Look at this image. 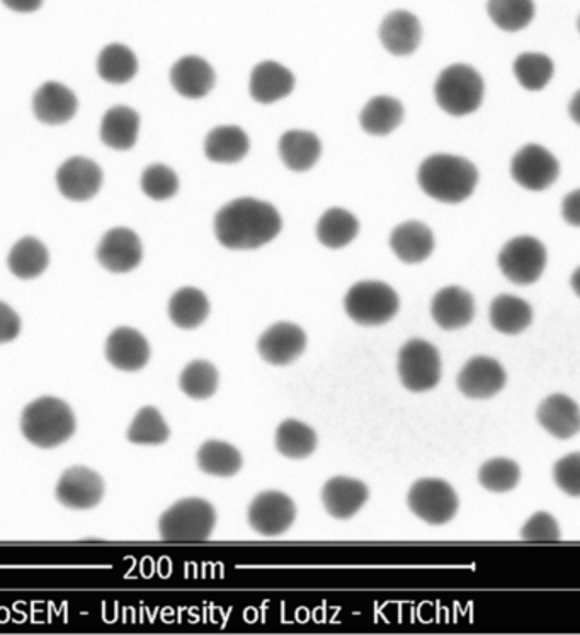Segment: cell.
<instances>
[{"label": "cell", "instance_id": "1", "mask_svg": "<svg viewBox=\"0 0 580 635\" xmlns=\"http://www.w3.org/2000/svg\"><path fill=\"white\" fill-rule=\"evenodd\" d=\"M283 229L277 209L255 199H237L215 217V236L231 251H252L276 239Z\"/></svg>", "mask_w": 580, "mask_h": 635}, {"label": "cell", "instance_id": "2", "mask_svg": "<svg viewBox=\"0 0 580 635\" xmlns=\"http://www.w3.org/2000/svg\"><path fill=\"white\" fill-rule=\"evenodd\" d=\"M418 181L429 199L456 205L474 194L478 183V171L465 157L436 154L422 162Z\"/></svg>", "mask_w": 580, "mask_h": 635}, {"label": "cell", "instance_id": "3", "mask_svg": "<svg viewBox=\"0 0 580 635\" xmlns=\"http://www.w3.org/2000/svg\"><path fill=\"white\" fill-rule=\"evenodd\" d=\"M21 430L33 445L55 449L76 433V416L64 400L42 397L24 407Z\"/></svg>", "mask_w": 580, "mask_h": 635}, {"label": "cell", "instance_id": "4", "mask_svg": "<svg viewBox=\"0 0 580 635\" xmlns=\"http://www.w3.org/2000/svg\"><path fill=\"white\" fill-rule=\"evenodd\" d=\"M482 77L474 67L465 64L450 65L437 77L434 86L436 103L444 113L452 116H467L475 113L484 101Z\"/></svg>", "mask_w": 580, "mask_h": 635}, {"label": "cell", "instance_id": "5", "mask_svg": "<svg viewBox=\"0 0 580 635\" xmlns=\"http://www.w3.org/2000/svg\"><path fill=\"white\" fill-rule=\"evenodd\" d=\"M217 525V511L206 499L186 498L160 517L159 532L166 542H205Z\"/></svg>", "mask_w": 580, "mask_h": 635}, {"label": "cell", "instance_id": "6", "mask_svg": "<svg viewBox=\"0 0 580 635\" xmlns=\"http://www.w3.org/2000/svg\"><path fill=\"white\" fill-rule=\"evenodd\" d=\"M399 295L384 282H360L345 293V314L360 326H382L399 313Z\"/></svg>", "mask_w": 580, "mask_h": 635}, {"label": "cell", "instance_id": "7", "mask_svg": "<svg viewBox=\"0 0 580 635\" xmlns=\"http://www.w3.org/2000/svg\"><path fill=\"white\" fill-rule=\"evenodd\" d=\"M546 267V249L536 237H514L499 252V268L509 282L533 285L542 279Z\"/></svg>", "mask_w": 580, "mask_h": 635}, {"label": "cell", "instance_id": "8", "mask_svg": "<svg viewBox=\"0 0 580 635\" xmlns=\"http://www.w3.org/2000/svg\"><path fill=\"white\" fill-rule=\"evenodd\" d=\"M399 373L403 387L410 393L431 390L441 381L440 351L428 341L410 339L400 350Z\"/></svg>", "mask_w": 580, "mask_h": 635}, {"label": "cell", "instance_id": "9", "mask_svg": "<svg viewBox=\"0 0 580 635\" xmlns=\"http://www.w3.org/2000/svg\"><path fill=\"white\" fill-rule=\"evenodd\" d=\"M409 508L429 525H444L458 513V496L441 479H421L409 491Z\"/></svg>", "mask_w": 580, "mask_h": 635}, {"label": "cell", "instance_id": "10", "mask_svg": "<svg viewBox=\"0 0 580 635\" xmlns=\"http://www.w3.org/2000/svg\"><path fill=\"white\" fill-rule=\"evenodd\" d=\"M558 174H560L558 160L542 145H524L523 149L512 157V179L524 190H546L557 181Z\"/></svg>", "mask_w": 580, "mask_h": 635}, {"label": "cell", "instance_id": "11", "mask_svg": "<svg viewBox=\"0 0 580 635\" xmlns=\"http://www.w3.org/2000/svg\"><path fill=\"white\" fill-rule=\"evenodd\" d=\"M247 517L255 532L264 536H277L295 523L296 507L289 496L266 491L255 496Z\"/></svg>", "mask_w": 580, "mask_h": 635}, {"label": "cell", "instance_id": "12", "mask_svg": "<svg viewBox=\"0 0 580 635\" xmlns=\"http://www.w3.org/2000/svg\"><path fill=\"white\" fill-rule=\"evenodd\" d=\"M57 188L70 202H89L103 186V171L88 157H70L58 168Z\"/></svg>", "mask_w": 580, "mask_h": 635}, {"label": "cell", "instance_id": "13", "mask_svg": "<svg viewBox=\"0 0 580 635\" xmlns=\"http://www.w3.org/2000/svg\"><path fill=\"white\" fill-rule=\"evenodd\" d=\"M99 264L111 273H128L140 267L144 258L141 240L134 230L126 227L111 229L99 242L95 252Z\"/></svg>", "mask_w": 580, "mask_h": 635}, {"label": "cell", "instance_id": "14", "mask_svg": "<svg viewBox=\"0 0 580 635\" xmlns=\"http://www.w3.org/2000/svg\"><path fill=\"white\" fill-rule=\"evenodd\" d=\"M307 348V334L300 326L277 322L259 338L258 350L264 362L285 366L295 362Z\"/></svg>", "mask_w": 580, "mask_h": 635}, {"label": "cell", "instance_id": "15", "mask_svg": "<svg viewBox=\"0 0 580 635\" xmlns=\"http://www.w3.org/2000/svg\"><path fill=\"white\" fill-rule=\"evenodd\" d=\"M104 496L103 477L88 467H72L64 472L57 486V499L72 510H91Z\"/></svg>", "mask_w": 580, "mask_h": 635}, {"label": "cell", "instance_id": "16", "mask_svg": "<svg viewBox=\"0 0 580 635\" xmlns=\"http://www.w3.org/2000/svg\"><path fill=\"white\" fill-rule=\"evenodd\" d=\"M505 381L508 377L501 363L493 358L477 356L459 372L458 388L470 399H489L501 393Z\"/></svg>", "mask_w": 580, "mask_h": 635}, {"label": "cell", "instance_id": "17", "mask_svg": "<svg viewBox=\"0 0 580 635\" xmlns=\"http://www.w3.org/2000/svg\"><path fill=\"white\" fill-rule=\"evenodd\" d=\"M379 39L385 50L395 57L413 54L421 45V21L409 11L390 12L379 26Z\"/></svg>", "mask_w": 580, "mask_h": 635}, {"label": "cell", "instance_id": "18", "mask_svg": "<svg viewBox=\"0 0 580 635\" xmlns=\"http://www.w3.org/2000/svg\"><path fill=\"white\" fill-rule=\"evenodd\" d=\"M431 316L444 331L465 328L475 317L474 297L459 286H446L434 295Z\"/></svg>", "mask_w": 580, "mask_h": 635}, {"label": "cell", "instance_id": "19", "mask_svg": "<svg viewBox=\"0 0 580 635\" xmlns=\"http://www.w3.org/2000/svg\"><path fill=\"white\" fill-rule=\"evenodd\" d=\"M171 84L186 100H202L215 88V70L202 57L179 58L171 69Z\"/></svg>", "mask_w": 580, "mask_h": 635}, {"label": "cell", "instance_id": "20", "mask_svg": "<svg viewBox=\"0 0 580 635\" xmlns=\"http://www.w3.org/2000/svg\"><path fill=\"white\" fill-rule=\"evenodd\" d=\"M366 484L350 477H332L322 489V502L327 513L338 520L353 518L368 501Z\"/></svg>", "mask_w": 580, "mask_h": 635}, {"label": "cell", "instance_id": "21", "mask_svg": "<svg viewBox=\"0 0 580 635\" xmlns=\"http://www.w3.org/2000/svg\"><path fill=\"white\" fill-rule=\"evenodd\" d=\"M295 89V76L277 61L266 60L255 65L249 82L251 98L259 104H273L285 100Z\"/></svg>", "mask_w": 580, "mask_h": 635}, {"label": "cell", "instance_id": "22", "mask_svg": "<svg viewBox=\"0 0 580 635\" xmlns=\"http://www.w3.org/2000/svg\"><path fill=\"white\" fill-rule=\"evenodd\" d=\"M77 110L76 94L60 82H46L33 98V113L45 125H64L76 116Z\"/></svg>", "mask_w": 580, "mask_h": 635}, {"label": "cell", "instance_id": "23", "mask_svg": "<svg viewBox=\"0 0 580 635\" xmlns=\"http://www.w3.org/2000/svg\"><path fill=\"white\" fill-rule=\"evenodd\" d=\"M107 362L123 372H137L150 360V347L144 334L132 328L111 332L106 343Z\"/></svg>", "mask_w": 580, "mask_h": 635}, {"label": "cell", "instance_id": "24", "mask_svg": "<svg viewBox=\"0 0 580 635\" xmlns=\"http://www.w3.org/2000/svg\"><path fill=\"white\" fill-rule=\"evenodd\" d=\"M390 248L406 264H419L434 251V234L422 222H403L390 236Z\"/></svg>", "mask_w": 580, "mask_h": 635}, {"label": "cell", "instance_id": "25", "mask_svg": "<svg viewBox=\"0 0 580 635\" xmlns=\"http://www.w3.org/2000/svg\"><path fill=\"white\" fill-rule=\"evenodd\" d=\"M539 424L558 440H570L580 430L579 404L564 394L546 397L536 412Z\"/></svg>", "mask_w": 580, "mask_h": 635}, {"label": "cell", "instance_id": "26", "mask_svg": "<svg viewBox=\"0 0 580 635\" xmlns=\"http://www.w3.org/2000/svg\"><path fill=\"white\" fill-rule=\"evenodd\" d=\"M140 132V116L128 106H114L106 111L101 122V140L113 150L134 149Z\"/></svg>", "mask_w": 580, "mask_h": 635}, {"label": "cell", "instance_id": "27", "mask_svg": "<svg viewBox=\"0 0 580 635\" xmlns=\"http://www.w3.org/2000/svg\"><path fill=\"white\" fill-rule=\"evenodd\" d=\"M322 154L319 137L307 129H289L280 138V157L293 172L310 171Z\"/></svg>", "mask_w": 580, "mask_h": 635}, {"label": "cell", "instance_id": "28", "mask_svg": "<svg viewBox=\"0 0 580 635\" xmlns=\"http://www.w3.org/2000/svg\"><path fill=\"white\" fill-rule=\"evenodd\" d=\"M249 147L251 141L240 126H217L206 135L205 156L217 165H236L249 154Z\"/></svg>", "mask_w": 580, "mask_h": 635}, {"label": "cell", "instance_id": "29", "mask_svg": "<svg viewBox=\"0 0 580 635\" xmlns=\"http://www.w3.org/2000/svg\"><path fill=\"white\" fill-rule=\"evenodd\" d=\"M403 122V106L390 95H376L363 107L360 115L361 128L373 137H385L399 128Z\"/></svg>", "mask_w": 580, "mask_h": 635}, {"label": "cell", "instance_id": "30", "mask_svg": "<svg viewBox=\"0 0 580 635\" xmlns=\"http://www.w3.org/2000/svg\"><path fill=\"white\" fill-rule=\"evenodd\" d=\"M490 322H492V328L502 334H520L532 326V305L508 293L499 295L490 304Z\"/></svg>", "mask_w": 580, "mask_h": 635}, {"label": "cell", "instance_id": "31", "mask_svg": "<svg viewBox=\"0 0 580 635\" xmlns=\"http://www.w3.org/2000/svg\"><path fill=\"white\" fill-rule=\"evenodd\" d=\"M49 254L45 243L36 237H23L9 252V270L21 280L38 279L48 268Z\"/></svg>", "mask_w": 580, "mask_h": 635}, {"label": "cell", "instance_id": "32", "mask_svg": "<svg viewBox=\"0 0 580 635\" xmlns=\"http://www.w3.org/2000/svg\"><path fill=\"white\" fill-rule=\"evenodd\" d=\"M208 316V298L202 290L193 288V286L178 290L169 302V317L178 328H200Z\"/></svg>", "mask_w": 580, "mask_h": 635}, {"label": "cell", "instance_id": "33", "mask_svg": "<svg viewBox=\"0 0 580 635\" xmlns=\"http://www.w3.org/2000/svg\"><path fill=\"white\" fill-rule=\"evenodd\" d=\"M360 234V222L344 208H329L317 224V239L329 249L350 246Z\"/></svg>", "mask_w": 580, "mask_h": 635}, {"label": "cell", "instance_id": "34", "mask_svg": "<svg viewBox=\"0 0 580 635\" xmlns=\"http://www.w3.org/2000/svg\"><path fill=\"white\" fill-rule=\"evenodd\" d=\"M138 72V60L128 46L113 43L104 46L98 58V73L107 84L122 86Z\"/></svg>", "mask_w": 580, "mask_h": 635}, {"label": "cell", "instance_id": "35", "mask_svg": "<svg viewBox=\"0 0 580 635\" xmlns=\"http://www.w3.org/2000/svg\"><path fill=\"white\" fill-rule=\"evenodd\" d=\"M276 449L283 457L302 461L317 449V434L304 422L286 419L277 427Z\"/></svg>", "mask_w": 580, "mask_h": 635}, {"label": "cell", "instance_id": "36", "mask_svg": "<svg viewBox=\"0 0 580 635\" xmlns=\"http://www.w3.org/2000/svg\"><path fill=\"white\" fill-rule=\"evenodd\" d=\"M242 455L236 446L218 440L203 443L197 452V465L205 474L217 477L236 476L242 468Z\"/></svg>", "mask_w": 580, "mask_h": 635}, {"label": "cell", "instance_id": "37", "mask_svg": "<svg viewBox=\"0 0 580 635\" xmlns=\"http://www.w3.org/2000/svg\"><path fill=\"white\" fill-rule=\"evenodd\" d=\"M487 12L499 30L516 33L532 23L535 4L533 0H489Z\"/></svg>", "mask_w": 580, "mask_h": 635}, {"label": "cell", "instance_id": "38", "mask_svg": "<svg viewBox=\"0 0 580 635\" xmlns=\"http://www.w3.org/2000/svg\"><path fill=\"white\" fill-rule=\"evenodd\" d=\"M218 378V370L213 363L196 360L182 370L179 387L191 399H209L217 393Z\"/></svg>", "mask_w": 580, "mask_h": 635}, {"label": "cell", "instance_id": "39", "mask_svg": "<svg viewBox=\"0 0 580 635\" xmlns=\"http://www.w3.org/2000/svg\"><path fill=\"white\" fill-rule=\"evenodd\" d=\"M554 61L543 54H521L514 61V76L526 91H542L554 77Z\"/></svg>", "mask_w": 580, "mask_h": 635}, {"label": "cell", "instance_id": "40", "mask_svg": "<svg viewBox=\"0 0 580 635\" xmlns=\"http://www.w3.org/2000/svg\"><path fill=\"white\" fill-rule=\"evenodd\" d=\"M171 436L168 422L156 407H144L128 430V440L135 445H162Z\"/></svg>", "mask_w": 580, "mask_h": 635}, {"label": "cell", "instance_id": "41", "mask_svg": "<svg viewBox=\"0 0 580 635\" xmlns=\"http://www.w3.org/2000/svg\"><path fill=\"white\" fill-rule=\"evenodd\" d=\"M521 468L511 458H492L478 472V480L490 492H508L520 484Z\"/></svg>", "mask_w": 580, "mask_h": 635}, {"label": "cell", "instance_id": "42", "mask_svg": "<svg viewBox=\"0 0 580 635\" xmlns=\"http://www.w3.org/2000/svg\"><path fill=\"white\" fill-rule=\"evenodd\" d=\"M141 191L153 202H166L175 196L179 191V178L171 168L163 165H152L141 174Z\"/></svg>", "mask_w": 580, "mask_h": 635}, {"label": "cell", "instance_id": "43", "mask_svg": "<svg viewBox=\"0 0 580 635\" xmlns=\"http://www.w3.org/2000/svg\"><path fill=\"white\" fill-rule=\"evenodd\" d=\"M521 536L526 542H558L561 538V533L557 520L550 513L538 511L527 520Z\"/></svg>", "mask_w": 580, "mask_h": 635}, {"label": "cell", "instance_id": "44", "mask_svg": "<svg viewBox=\"0 0 580 635\" xmlns=\"http://www.w3.org/2000/svg\"><path fill=\"white\" fill-rule=\"evenodd\" d=\"M554 479L566 495L572 498L580 496V453H570L560 458L554 467Z\"/></svg>", "mask_w": 580, "mask_h": 635}, {"label": "cell", "instance_id": "45", "mask_svg": "<svg viewBox=\"0 0 580 635\" xmlns=\"http://www.w3.org/2000/svg\"><path fill=\"white\" fill-rule=\"evenodd\" d=\"M21 332V319L14 308L0 302V344L11 343Z\"/></svg>", "mask_w": 580, "mask_h": 635}, {"label": "cell", "instance_id": "46", "mask_svg": "<svg viewBox=\"0 0 580 635\" xmlns=\"http://www.w3.org/2000/svg\"><path fill=\"white\" fill-rule=\"evenodd\" d=\"M561 215L566 218L567 224L572 227L580 225V191H573L569 196H566L561 203Z\"/></svg>", "mask_w": 580, "mask_h": 635}, {"label": "cell", "instance_id": "47", "mask_svg": "<svg viewBox=\"0 0 580 635\" xmlns=\"http://www.w3.org/2000/svg\"><path fill=\"white\" fill-rule=\"evenodd\" d=\"M2 4L11 11L30 14V12H36L42 8L43 0H2Z\"/></svg>", "mask_w": 580, "mask_h": 635}]
</instances>
